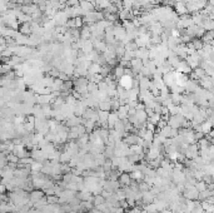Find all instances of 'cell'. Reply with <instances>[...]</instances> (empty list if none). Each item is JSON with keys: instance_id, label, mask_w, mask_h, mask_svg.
<instances>
[{"instance_id": "obj_3", "label": "cell", "mask_w": 214, "mask_h": 213, "mask_svg": "<svg viewBox=\"0 0 214 213\" xmlns=\"http://www.w3.org/2000/svg\"><path fill=\"white\" fill-rule=\"evenodd\" d=\"M130 183H132V178H130V176H129L128 173H122V174L119 176V184L120 186H124V188H125L127 186H129Z\"/></svg>"}, {"instance_id": "obj_2", "label": "cell", "mask_w": 214, "mask_h": 213, "mask_svg": "<svg viewBox=\"0 0 214 213\" xmlns=\"http://www.w3.org/2000/svg\"><path fill=\"white\" fill-rule=\"evenodd\" d=\"M118 119H119V118H118L116 112H110L109 117H108V120H106V127H108V129H111V128L114 127L115 122H116Z\"/></svg>"}, {"instance_id": "obj_12", "label": "cell", "mask_w": 214, "mask_h": 213, "mask_svg": "<svg viewBox=\"0 0 214 213\" xmlns=\"http://www.w3.org/2000/svg\"><path fill=\"white\" fill-rule=\"evenodd\" d=\"M190 43L193 44V47L195 48V50H200V49L203 48V45H204V44H203V42L200 40L199 38H193Z\"/></svg>"}, {"instance_id": "obj_13", "label": "cell", "mask_w": 214, "mask_h": 213, "mask_svg": "<svg viewBox=\"0 0 214 213\" xmlns=\"http://www.w3.org/2000/svg\"><path fill=\"white\" fill-rule=\"evenodd\" d=\"M149 42H150V44H154V45H159V44L162 43L160 35H158V34H151Z\"/></svg>"}, {"instance_id": "obj_11", "label": "cell", "mask_w": 214, "mask_h": 213, "mask_svg": "<svg viewBox=\"0 0 214 213\" xmlns=\"http://www.w3.org/2000/svg\"><path fill=\"white\" fill-rule=\"evenodd\" d=\"M87 92L89 94H93L95 92H98V84L97 83H93V82H89L88 85H87Z\"/></svg>"}, {"instance_id": "obj_6", "label": "cell", "mask_w": 214, "mask_h": 213, "mask_svg": "<svg viewBox=\"0 0 214 213\" xmlns=\"http://www.w3.org/2000/svg\"><path fill=\"white\" fill-rule=\"evenodd\" d=\"M98 109L104 110V112H110V109H111V105H110V97L106 99V100H104V102H100V103L98 104Z\"/></svg>"}, {"instance_id": "obj_16", "label": "cell", "mask_w": 214, "mask_h": 213, "mask_svg": "<svg viewBox=\"0 0 214 213\" xmlns=\"http://www.w3.org/2000/svg\"><path fill=\"white\" fill-rule=\"evenodd\" d=\"M65 26H66V29H74V28H75L74 18H69V19H68L66 23H65Z\"/></svg>"}, {"instance_id": "obj_7", "label": "cell", "mask_w": 214, "mask_h": 213, "mask_svg": "<svg viewBox=\"0 0 214 213\" xmlns=\"http://www.w3.org/2000/svg\"><path fill=\"white\" fill-rule=\"evenodd\" d=\"M202 28H203V29H204L205 31L213 30V28H214V21H213L212 19H203Z\"/></svg>"}, {"instance_id": "obj_10", "label": "cell", "mask_w": 214, "mask_h": 213, "mask_svg": "<svg viewBox=\"0 0 214 213\" xmlns=\"http://www.w3.org/2000/svg\"><path fill=\"white\" fill-rule=\"evenodd\" d=\"M159 119H160V114H156V113H153L151 115H149L148 118H146V122L148 123H151V124H156L158 122H159Z\"/></svg>"}, {"instance_id": "obj_17", "label": "cell", "mask_w": 214, "mask_h": 213, "mask_svg": "<svg viewBox=\"0 0 214 213\" xmlns=\"http://www.w3.org/2000/svg\"><path fill=\"white\" fill-rule=\"evenodd\" d=\"M74 21H75V28H76V29H80V28L84 25L82 16H75V18H74Z\"/></svg>"}, {"instance_id": "obj_8", "label": "cell", "mask_w": 214, "mask_h": 213, "mask_svg": "<svg viewBox=\"0 0 214 213\" xmlns=\"http://www.w3.org/2000/svg\"><path fill=\"white\" fill-rule=\"evenodd\" d=\"M84 128H85V133H92L94 129H95V125H97V123L93 122V120H85V123H84Z\"/></svg>"}, {"instance_id": "obj_4", "label": "cell", "mask_w": 214, "mask_h": 213, "mask_svg": "<svg viewBox=\"0 0 214 213\" xmlns=\"http://www.w3.org/2000/svg\"><path fill=\"white\" fill-rule=\"evenodd\" d=\"M135 117H137L139 124H144V123L146 122V118H148V115H146V113L144 112V109L135 110Z\"/></svg>"}, {"instance_id": "obj_5", "label": "cell", "mask_w": 214, "mask_h": 213, "mask_svg": "<svg viewBox=\"0 0 214 213\" xmlns=\"http://www.w3.org/2000/svg\"><path fill=\"white\" fill-rule=\"evenodd\" d=\"M31 26H30V21H26V23H23L20 25V34L23 35H29L31 34Z\"/></svg>"}, {"instance_id": "obj_19", "label": "cell", "mask_w": 214, "mask_h": 213, "mask_svg": "<svg viewBox=\"0 0 214 213\" xmlns=\"http://www.w3.org/2000/svg\"><path fill=\"white\" fill-rule=\"evenodd\" d=\"M78 1H79V5H80L82 3H84V1H85V0H78Z\"/></svg>"}, {"instance_id": "obj_14", "label": "cell", "mask_w": 214, "mask_h": 213, "mask_svg": "<svg viewBox=\"0 0 214 213\" xmlns=\"http://www.w3.org/2000/svg\"><path fill=\"white\" fill-rule=\"evenodd\" d=\"M144 209H145V213H155V212H156L155 203H149V204H146V207H144Z\"/></svg>"}, {"instance_id": "obj_18", "label": "cell", "mask_w": 214, "mask_h": 213, "mask_svg": "<svg viewBox=\"0 0 214 213\" xmlns=\"http://www.w3.org/2000/svg\"><path fill=\"white\" fill-rule=\"evenodd\" d=\"M65 5L66 7H70V8H78L79 7V1L78 0H68Z\"/></svg>"}, {"instance_id": "obj_9", "label": "cell", "mask_w": 214, "mask_h": 213, "mask_svg": "<svg viewBox=\"0 0 214 213\" xmlns=\"http://www.w3.org/2000/svg\"><path fill=\"white\" fill-rule=\"evenodd\" d=\"M100 71V65L97 63H90L88 66V73L89 74H98Z\"/></svg>"}, {"instance_id": "obj_1", "label": "cell", "mask_w": 214, "mask_h": 213, "mask_svg": "<svg viewBox=\"0 0 214 213\" xmlns=\"http://www.w3.org/2000/svg\"><path fill=\"white\" fill-rule=\"evenodd\" d=\"M124 66H122V65H115L114 68H113V70H111V74L115 77V79H118V80H120L122 78L124 77Z\"/></svg>"}, {"instance_id": "obj_15", "label": "cell", "mask_w": 214, "mask_h": 213, "mask_svg": "<svg viewBox=\"0 0 214 213\" xmlns=\"http://www.w3.org/2000/svg\"><path fill=\"white\" fill-rule=\"evenodd\" d=\"M93 202H94V206L97 207V206H99V204H103L104 202H105V199H104V197H101V195H94V199H93Z\"/></svg>"}]
</instances>
